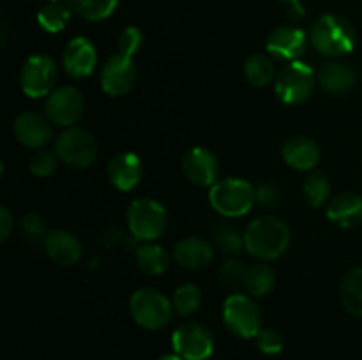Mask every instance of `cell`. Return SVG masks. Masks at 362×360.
Masks as SVG:
<instances>
[{"label":"cell","instance_id":"obj_10","mask_svg":"<svg viewBox=\"0 0 362 360\" xmlns=\"http://www.w3.org/2000/svg\"><path fill=\"white\" fill-rule=\"evenodd\" d=\"M83 112L85 99L76 87L55 88L46 99L45 115L55 126L71 127L83 116Z\"/></svg>","mask_w":362,"mask_h":360},{"label":"cell","instance_id":"obj_38","mask_svg":"<svg viewBox=\"0 0 362 360\" xmlns=\"http://www.w3.org/2000/svg\"><path fill=\"white\" fill-rule=\"evenodd\" d=\"M14 228V217L7 207H0V240L6 242Z\"/></svg>","mask_w":362,"mask_h":360},{"label":"cell","instance_id":"obj_3","mask_svg":"<svg viewBox=\"0 0 362 360\" xmlns=\"http://www.w3.org/2000/svg\"><path fill=\"white\" fill-rule=\"evenodd\" d=\"M255 201H257V189L244 179L218 180L209 189V203L223 217H243L253 208Z\"/></svg>","mask_w":362,"mask_h":360},{"label":"cell","instance_id":"obj_7","mask_svg":"<svg viewBox=\"0 0 362 360\" xmlns=\"http://www.w3.org/2000/svg\"><path fill=\"white\" fill-rule=\"evenodd\" d=\"M55 154L64 164L73 168H88L98 157V143L87 129L71 126L57 138Z\"/></svg>","mask_w":362,"mask_h":360},{"label":"cell","instance_id":"obj_9","mask_svg":"<svg viewBox=\"0 0 362 360\" xmlns=\"http://www.w3.org/2000/svg\"><path fill=\"white\" fill-rule=\"evenodd\" d=\"M223 320L228 330L239 337H257L262 330V313L247 295H230L223 304Z\"/></svg>","mask_w":362,"mask_h":360},{"label":"cell","instance_id":"obj_18","mask_svg":"<svg viewBox=\"0 0 362 360\" xmlns=\"http://www.w3.org/2000/svg\"><path fill=\"white\" fill-rule=\"evenodd\" d=\"M42 244H45L46 254L60 267H73L81 260V254H83L80 240L66 229L49 232Z\"/></svg>","mask_w":362,"mask_h":360},{"label":"cell","instance_id":"obj_20","mask_svg":"<svg viewBox=\"0 0 362 360\" xmlns=\"http://www.w3.org/2000/svg\"><path fill=\"white\" fill-rule=\"evenodd\" d=\"M281 155L290 168L308 172V169H313L320 161V148L311 138L293 136L285 141Z\"/></svg>","mask_w":362,"mask_h":360},{"label":"cell","instance_id":"obj_15","mask_svg":"<svg viewBox=\"0 0 362 360\" xmlns=\"http://www.w3.org/2000/svg\"><path fill=\"white\" fill-rule=\"evenodd\" d=\"M14 136L28 148H42L52 141L53 127L46 115L35 112L21 113L14 120Z\"/></svg>","mask_w":362,"mask_h":360},{"label":"cell","instance_id":"obj_36","mask_svg":"<svg viewBox=\"0 0 362 360\" xmlns=\"http://www.w3.org/2000/svg\"><path fill=\"white\" fill-rule=\"evenodd\" d=\"M21 226H23V232L25 235H27V239L32 240V242H45L46 236H48L49 233L48 229H46L45 221H42L37 214L25 215Z\"/></svg>","mask_w":362,"mask_h":360},{"label":"cell","instance_id":"obj_26","mask_svg":"<svg viewBox=\"0 0 362 360\" xmlns=\"http://www.w3.org/2000/svg\"><path fill=\"white\" fill-rule=\"evenodd\" d=\"M76 16L87 21H103L115 13L119 0H66Z\"/></svg>","mask_w":362,"mask_h":360},{"label":"cell","instance_id":"obj_28","mask_svg":"<svg viewBox=\"0 0 362 360\" xmlns=\"http://www.w3.org/2000/svg\"><path fill=\"white\" fill-rule=\"evenodd\" d=\"M244 74L253 87H265L274 78V64L267 55L255 53L247 59L246 66H244Z\"/></svg>","mask_w":362,"mask_h":360},{"label":"cell","instance_id":"obj_27","mask_svg":"<svg viewBox=\"0 0 362 360\" xmlns=\"http://www.w3.org/2000/svg\"><path fill=\"white\" fill-rule=\"evenodd\" d=\"M71 13L73 11L67 7V4L59 2H48L46 6H42L37 13V23L41 25V28H45L49 34H57V32L64 30L69 21Z\"/></svg>","mask_w":362,"mask_h":360},{"label":"cell","instance_id":"obj_39","mask_svg":"<svg viewBox=\"0 0 362 360\" xmlns=\"http://www.w3.org/2000/svg\"><path fill=\"white\" fill-rule=\"evenodd\" d=\"M281 2L290 4V6H292V9H293V13H296L297 16H303V14H304L303 7H300V0H281Z\"/></svg>","mask_w":362,"mask_h":360},{"label":"cell","instance_id":"obj_19","mask_svg":"<svg viewBox=\"0 0 362 360\" xmlns=\"http://www.w3.org/2000/svg\"><path fill=\"white\" fill-rule=\"evenodd\" d=\"M173 258L182 268L200 270V268L211 265V261L214 260V251L207 240L198 239V236H187L173 247Z\"/></svg>","mask_w":362,"mask_h":360},{"label":"cell","instance_id":"obj_1","mask_svg":"<svg viewBox=\"0 0 362 360\" xmlns=\"http://www.w3.org/2000/svg\"><path fill=\"white\" fill-rule=\"evenodd\" d=\"M290 246V228L274 215H262L244 232V247L262 261L278 260Z\"/></svg>","mask_w":362,"mask_h":360},{"label":"cell","instance_id":"obj_30","mask_svg":"<svg viewBox=\"0 0 362 360\" xmlns=\"http://www.w3.org/2000/svg\"><path fill=\"white\" fill-rule=\"evenodd\" d=\"M173 311L180 314V316H191L193 313H197L198 307L202 304V292L197 284H180L179 288L173 292L172 296Z\"/></svg>","mask_w":362,"mask_h":360},{"label":"cell","instance_id":"obj_32","mask_svg":"<svg viewBox=\"0 0 362 360\" xmlns=\"http://www.w3.org/2000/svg\"><path fill=\"white\" fill-rule=\"evenodd\" d=\"M59 155L52 150H45V148H39L37 152L30 155L28 159V169H30L32 175L35 176H49L57 172L59 168Z\"/></svg>","mask_w":362,"mask_h":360},{"label":"cell","instance_id":"obj_35","mask_svg":"<svg viewBox=\"0 0 362 360\" xmlns=\"http://www.w3.org/2000/svg\"><path fill=\"white\" fill-rule=\"evenodd\" d=\"M141 42H144V34H141L140 28L136 27H127L120 32L119 41H117V46H119V53H124V55L133 56L134 53L140 49Z\"/></svg>","mask_w":362,"mask_h":360},{"label":"cell","instance_id":"obj_12","mask_svg":"<svg viewBox=\"0 0 362 360\" xmlns=\"http://www.w3.org/2000/svg\"><path fill=\"white\" fill-rule=\"evenodd\" d=\"M136 81V66L133 56L115 53L105 62L101 69V87L112 97L126 95Z\"/></svg>","mask_w":362,"mask_h":360},{"label":"cell","instance_id":"obj_40","mask_svg":"<svg viewBox=\"0 0 362 360\" xmlns=\"http://www.w3.org/2000/svg\"><path fill=\"white\" fill-rule=\"evenodd\" d=\"M159 360H184V359L177 355V353H172V355H163Z\"/></svg>","mask_w":362,"mask_h":360},{"label":"cell","instance_id":"obj_21","mask_svg":"<svg viewBox=\"0 0 362 360\" xmlns=\"http://www.w3.org/2000/svg\"><path fill=\"white\" fill-rule=\"evenodd\" d=\"M317 81L329 94L341 95L356 87L357 74L349 64L331 60L320 67V71L317 73Z\"/></svg>","mask_w":362,"mask_h":360},{"label":"cell","instance_id":"obj_16","mask_svg":"<svg viewBox=\"0 0 362 360\" xmlns=\"http://www.w3.org/2000/svg\"><path fill=\"white\" fill-rule=\"evenodd\" d=\"M98 64V53L87 37H74L66 44L62 53V66L69 76L88 78Z\"/></svg>","mask_w":362,"mask_h":360},{"label":"cell","instance_id":"obj_2","mask_svg":"<svg viewBox=\"0 0 362 360\" xmlns=\"http://www.w3.org/2000/svg\"><path fill=\"white\" fill-rule=\"evenodd\" d=\"M310 41L325 56H343L356 48L357 35L349 20L336 14H324L310 30Z\"/></svg>","mask_w":362,"mask_h":360},{"label":"cell","instance_id":"obj_4","mask_svg":"<svg viewBox=\"0 0 362 360\" xmlns=\"http://www.w3.org/2000/svg\"><path fill=\"white\" fill-rule=\"evenodd\" d=\"M166 224L165 207L152 198H138L127 208V226L133 239L154 242L166 232Z\"/></svg>","mask_w":362,"mask_h":360},{"label":"cell","instance_id":"obj_14","mask_svg":"<svg viewBox=\"0 0 362 360\" xmlns=\"http://www.w3.org/2000/svg\"><path fill=\"white\" fill-rule=\"evenodd\" d=\"M182 172L191 184L198 187L211 189L218 182L219 162L218 157L211 150L202 147H194L184 155Z\"/></svg>","mask_w":362,"mask_h":360},{"label":"cell","instance_id":"obj_31","mask_svg":"<svg viewBox=\"0 0 362 360\" xmlns=\"http://www.w3.org/2000/svg\"><path fill=\"white\" fill-rule=\"evenodd\" d=\"M212 235H214L212 239H214L216 247L226 254H235L244 247V233H240L235 226L228 222L216 226Z\"/></svg>","mask_w":362,"mask_h":360},{"label":"cell","instance_id":"obj_29","mask_svg":"<svg viewBox=\"0 0 362 360\" xmlns=\"http://www.w3.org/2000/svg\"><path fill=\"white\" fill-rule=\"evenodd\" d=\"M303 193L310 207H322L329 198V193H331V184H329L327 175L324 172H311L304 182Z\"/></svg>","mask_w":362,"mask_h":360},{"label":"cell","instance_id":"obj_41","mask_svg":"<svg viewBox=\"0 0 362 360\" xmlns=\"http://www.w3.org/2000/svg\"><path fill=\"white\" fill-rule=\"evenodd\" d=\"M42 2H57V0H42Z\"/></svg>","mask_w":362,"mask_h":360},{"label":"cell","instance_id":"obj_34","mask_svg":"<svg viewBox=\"0 0 362 360\" xmlns=\"http://www.w3.org/2000/svg\"><path fill=\"white\" fill-rule=\"evenodd\" d=\"M255 339H257L258 349L265 355H278V353L283 352V346H285L283 335L274 328H262Z\"/></svg>","mask_w":362,"mask_h":360},{"label":"cell","instance_id":"obj_6","mask_svg":"<svg viewBox=\"0 0 362 360\" xmlns=\"http://www.w3.org/2000/svg\"><path fill=\"white\" fill-rule=\"evenodd\" d=\"M315 83H317L315 71L308 64L296 60V62H290L288 66L283 67L281 73L278 74L274 87L276 95L285 104H303L313 94Z\"/></svg>","mask_w":362,"mask_h":360},{"label":"cell","instance_id":"obj_22","mask_svg":"<svg viewBox=\"0 0 362 360\" xmlns=\"http://www.w3.org/2000/svg\"><path fill=\"white\" fill-rule=\"evenodd\" d=\"M327 217L339 228H356L362 224V196L354 193L338 194L327 205Z\"/></svg>","mask_w":362,"mask_h":360},{"label":"cell","instance_id":"obj_23","mask_svg":"<svg viewBox=\"0 0 362 360\" xmlns=\"http://www.w3.org/2000/svg\"><path fill=\"white\" fill-rule=\"evenodd\" d=\"M339 299L349 313L362 318V267L352 268L343 277L339 286Z\"/></svg>","mask_w":362,"mask_h":360},{"label":"cell","instance_id":"obj_11","mask_svg":"<svg viewBox=\"0 0 362 360\" xmlns=\"http://www.w3.org/2000/svg\"><path fill=\"white\" fill-rule=\"evenodd\" d=\"M173 349L184 360H207L214 352L211 330L200 323H184L172 335Z\"/></svg>","mask_w":362,"mask_h":360},{"label":"cell","instance_id":"obj_13","mask_svg":"<svg viewBox=\"0 0 362 360\" xmlns=\"http://www.w3.org/2000/svg\"><path fill=\"white\" fill-rule=\"evenodd\" d=\"M310 37L297 27H278L269 34L265 48L269 55L285 62H296L306 53Z\"/></svg>","mask_w":362,"mask_h":360},{"label":"cell","instance_id":"obj_24","mask_svg":"<svg viewBox=\"0 0 362 360\" xmlns=\"http://www.w3.org/2000/svg\"><path fill=\"white\" fill-rule=\"evenodd\" d=\"M276 282L274 270L267 263H255L250 268H246L244 275V289L251 296H264L272 292Z\"/></svg>","mask_w":362,"mask_h":360},{"label":"cell","instance_id":"obj_25","mask_svg":"<svg viewBox=\"0 0 362 360\" xmlns=\"http://www.w3.org/2000/svg\"><path fill=\"white\" fill-rule=\"evenodd\" d=\"M136 265L144 274L161 275L168 268V254L158 244L147 242L136 249Z\"/></svg>","mask_w":362,"mask_h":360},{"label":"cell","instance_id":"obj_8","mask_svg":"<svg viewBox=\"0 0 362 360\" xmlns=\"http://www.w3.org/2000/svg\"><path fill=\"white\" fill-rule=\"evenodd\" d=\"M57 64L48 55H32L23 62L20 71V85L25 95L32 99L48 97L55 90Z\"/></svg>","mask_w":362,"mask_h":360},{"label":"cell","instance_id":"obj_17","mask_svg":"<svg viewBox=\"0 0 362 360\" xmlns=\"http://www.w3.org/2000/svg\"><path fill=\"white\" fill-rule=\"evenodd\" d=\"M141 175H144V164L133 152H120L108 164V180L113 187L124 193L133 191L140 184Z\"/></svg>","mask_w":362,"mask_h":360},{"label":"cell","instance_id":"obj_5","mask_svg":"<svg viewBox=\"0 0 362 360\" xmlns=\"http://www.w3.org/2000/svg\"><path fill=\"white\" fill-rule=\"evenodd\" d=\"M133 320L147 330H161L172 320L173 304L154 288H141L129 300Z\"/></svg>","mask_w":362,"mask_h":360},{"label":"cell","instance_id":"obj_33","mask_svg":"<svg viewBox=\"0 0 362 360\" xmlns=\"http://www.w3.org/2000/svg\"><path fill=\"white\" fill-rule=\"evenodd\" d=\"M244 275H246V268L239 260H226L219 268V282L228 289L243 286Z\"/></svg>","mask_w":362,"mask_h":360},{"label":"cell","instance_id":"obj_37","mask_svg":"<svg viewBox=\"0 0 362 360\" xmlns=\"http://www.w3.org/2000/svg\"><path fill=\"white\" fill-rule=\"evenodd\" d=\"M279 201H281V191L278 189V186L265 182L257 187V203H260L262 207H276Z\"/></svg>","mask_w":362,"mask_h":360}]
</instances>
